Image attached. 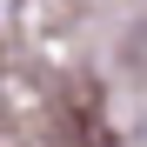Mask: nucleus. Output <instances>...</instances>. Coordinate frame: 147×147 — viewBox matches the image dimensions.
Segmentation results:
<instances>
[]
</instances>
